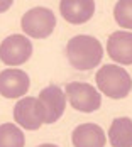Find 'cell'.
<instances>
[{"label":"cell","instance_id":"9","mask_svg":"<svg viewBox=\"0 0 132 147\" xmlns=\"http://www.w3.org/2000/svg\"><path fill=\"white\" fill-rule=\"evenodd\" d=\"M39 102L43 103L44 112H46V117H44V123H54L58 122L61 115L64 113V108H66V95L64 91L54 85L44 88L39 93Z\"/></svg>","mask_w":132,"mask_h":147},{"label":"cell","instance_id":"12","mask_svg":"<svg viewBox=\"0 0 132 147\" xmlns=\"http://www.w3.org/2000/svg\"><path fill=\"white\" fill-rule=\"evenodd\" d=\"M108 142L112 147H132V120L118 117L108 129Z\"/></svg>","mask_w":132,"mask_h":147},{"label":"cell","instance_id":"4","mask_svg":"<svg viewBox=\"0 0 132 147\" xmlns=\"http://www.w3.org/2000/svg\"><path fill=\"white\" fill-rule=\"evenodd\" d=\"M66 102L73 107L74 110L83 112V113H93L100 108L102 105V95L100 91L81 81H71L64 88Z\"/></svg>","mask_w":132,"mask_h":147},{"label":"cell","instance_id":"1","mask_svg":"<svg viewBox=\"0 0 132 147\" xmlns=\"http://www.w3.org/2000/svg\"><path fill=\"white\" fill-rule=\"evenodd\" d=\"M66 58L74 69L88 71L100 64L103 58V47L93 36H74L66 44Z\"/></svg>","mask_w":132,"mask_h":147},{"label":"cell","instance_id":"8","mask_svg":"<svg viewBox=\"0 0 132 147\" xmlns=\"http://www.w3.org/2000/svg\"><path fill=\"white\" fill-rule=\"evenodd\" d=\"M107 54L112 61L122 66L132 64V32L131 30H115L107 39Z\"/></svg>","mask_w":132,"mask_h":147},{"label":"cell","instance_id":"13","mask_svg":"<svg viewBox=\"0 0 132 147\" xmlns=\"http://www.w3.org/2000/svg\"><path fill=\"white\" fill-rule=\"evenodd\" d=\"M26 137L24 132L15 123H2L0 125V147H24Z\"/></svg>","mask_w":132,"mask_h":147},{"label":"cell","instance_id":"3","mask_svg":"<svg viewBox=\"0 0 132 147\" xmlns=\"http://www.w3.org/2000/svg\"><path fill=\"white\" fill-rule=\"evenodd\" d=\"M20 26L27 37L46 39L56 27V15L47 7H34L22 15Z\"/></svg>","mask_w":132,"mask_h":147},{"label":"cell","instance_id":"5","mask_svg":"<svg viewBox=\"0 0 132 147\" xmlns=\"http://www.w3.org/2000/svg\"><path fill=\"white\" fill-rule=\"evenodd\" d=\"M32 56V42L24 34H12L0 42V59L3 64L17 68Z\"/></svg>","mask_w":132,"mask_h":147},{"label":"cell","instance_id":"15","mask_svg":"<svg viewBox=\"0 0 132 147\" xmlns=\"http://www.w3.org/2000/svg\"><path fill=\"white\" fill-rule=\"evenodd\" d=\"M12 3H14V0H0V14L7 12L12 7Z\"/></svg>","mask_w":132,"mask_h":147},{"label":"cell","instance_id":"10","mask_svg":"<svg viewBox=\"0 0 132 147\" xmlns=\"http://www.w3.org/2000/svg\"><path fill=\"white\" fill-rule=\"evenodd\" d=\"M59 12L66 22L73 26L85 24L95 14V0H61Z\"/></svg>","mask_w":132,"mask_h":147},{"label":"cell","instance_id":"11","mask_svg":"<svg viewBox=\"0 0 132 147\" xmlns=\"http://www.w3.org/2000/svg\"><path fill=\"white\" fill-rule=\"evenodd\" d=\"M74 147H105L107 135L97 123H81L71 134Z\"/></svg>","mask_w":132,"mask_h":147},{"label":"cell","instance_id":"14","mask_svg":"<svg viewBox=\"0 0 132 147\" xmlns=\"http://www.w3.org/2000/svg\"><path fill=\"white\" fill-rule=\"evenodd\" d=\"M114 19L124 30H132V0H118L114 7Z\"/></svg>","mask_w":132,"mask_h":147},{"label":"cell","instance_id":"6","mask_svg":"<svg viewBox=\"0 0 132 147\" xmlns=\"http://www.w3.org/2000/svg\"><path fill=\"white\" fill-rule=\"evenodd\" d=\"M44 117H46V112L39 98L24 96L14 107V118L17 125H20L22 129L37 130L44 123Z\"/></svg>","mask_w":132,"mask_h":147},{"label":"cell","instance_id":"7","mask_svg":"<svg viewBox=\"0 0 132 147\" xmlns=\"http://www.w3.org/2000/svg\"><path fill=\"white\" fill-rule=\"evenodd\" d=\"M29 86L27 73L19 68H7L0 73V95L5 98H22Z\"/></svg>","mask_w":132,"mask_h":147},{"label":"cell","instance_id":"16","mask_svg":"<svg viewBox=\"0 0 132 147\" xmlns=\"http://www.w3.org/2000/svg\"><path fill=\"white\" fill-rule=\"evenodd\" d=\"M37 147H58L56 144H41V146H37Z\"/></svg>","mask_w":132,"mask_h":147},{"label":"cell","instance_id":"2","mask_svg":"<svg viewBox=\"0 0 132 147\" xmlns=\"http://www.w3.org/2000/svg\"><path fill=\"white\" fill-rule=\"evenodd\" d=\"M95 83L100 93L108 98H125L132 90V78L120 64H103L95 74Z\"/></svg>","mask_w":132,"mask_h":147}]
</instances>
